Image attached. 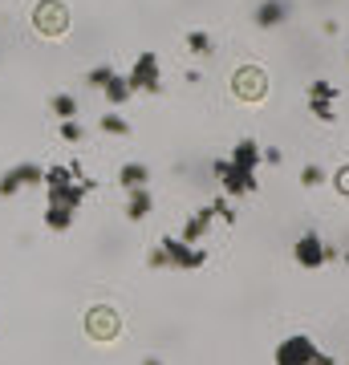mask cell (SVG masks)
I'll return each mask as SVG.
<instances>
[{
	"instance_id": "ba28073f",
	"label": "cell",
	"mask_w": 349,
	"mask_h": 365,
	"mask_svg": "<svg viewBox=\"0 0 349 365\" xmlns=\"http://www.w3.org/2000/svg\"><path fill=\"white\" fill-rule=\"evenodd\" d=\"M228 163H232L236 170H244V175H256V170L264 167V158H260V143H256V138H240V143L232 146Z\"/></svg>"
},
{
	"instance_id": "d6986e66",
	"label": "cell",
	"mask_w": 349,
	"mask_h": 365,
	"mask_svg": "<svg viewBox=\"0 0 349 365\" xmlns=\"http://www.w3.org/2000/svg\"><path fill=\"white\" fill-rule=\"evenodd\" d=\"M98 130L114 134V138H126V134H130V122H126V118H118V114H106L102 122H98Z\"/></svg>"
},
{
	"instance_id": "d4e9b609",
	"label": "cell",
	"mask_w": 349,
	"mask_h": 365,
	"mask_svg": "<svg viewBox=\"0 0 349 365\" xmlns=\"http://www.w3.org/2000/svg\"><path fill=\"white\" fill-rule=\"evenodd\" d=\"M146 268L163 272V268H167V252H163V248H151V256H146Z\"/></svg>"
},
{
	"instance_id": "5b68a950",
	"label": "cell",
	"mask_w": 349,
	"mask_h": 365,
	"mask_svg": "<svg viewBox=\"0 0 349 365\" xmlns=\"http://www.w3.org/2000/svg\"><path fill=\"white\" fill-rule=\"evenodd\" d=\"M130 90H143L151 93V98H158L163 93V69H158V53H143L138 61H134V69H130Z\"/></svg>"
},
{
	"instance_id": "9c48e42d",
	"label": "cell",
	"mask_w": 349,
	"mask_h": 365,
	"mask_svg": "<svg viewBox=\"0 0 349 365\" xmlns=\"http://www.w3.org/2000/svg\"><path fill=\"white\" fill-rule=\"evenodd\" d=\"M211 223H216V211H211V203H207V207H199V211L191 215V220L183 223L179 240H183V244H203L207 232H211Z\"/></svg>"
},
{
	"instance_id": "277c9868",
	"label": "cell",
	"mask_w": 349,
	"mask_h": 365,
	"mask_svg": "<svg viewBox=\"0 0 349 365\" xmlns=\"http://www.w3.org/2000/svg\"><path fill=\"white\" fill-rule=\"evenodd\" d=\"M313 357H317V341L309 333H293L272 349V365H313Z\"/></svg>"
},
{
	"instance_id": "8992f818",
	"label": "cell",
	"mask_w": 349,
	"mask_h": 365,
	"mask_svg": "<svg viewBox=\"0 0 349 365\" xmlns=\"http://www.w3.org/2000/svg\"><path fill=\"white\" fill-rule=\"evenodd\" d=\"M293 260H297V268H309V272H317V268H325V264L333 260V252L325 248V240L317 232H305L293 244Z\"/></svg>"
},
{
	"instance_id": "4fadbf2b",
	"label": "cell",
	"mask_w": 349,
	"mask_h": 365,
	"mask_svg": "<svg viewBox=\"0 0 349 365\" xmlns=\"http://www.w3.org/2000/svg\"><path fill=\"white\" fill-rule=\"evenodd\" d=\"M33 21H37V29H61L65 25V13H61V4H57V0H45V4H37Z\"/></svg>"
},
{
	"instance_id": "f1b7e54d",
	"label": "cell",
	"mask_w": 349,
	"mask_h": 365,
	"mask_svg": "<svg viewBox=\"0 0 349 365\" xmlns=\"http://www.w3.org/2000/svg\"><path fill=\"white\" fill-rule=\"evenodd\" d=\"M143 365H163V361H158V357H143Z\"/></svg>"
},
{
	"instance_id": "f546056e",
	"label": "cell",
	"mask_w": 349,
	"mask_h": 365,
	"mask_svg": "<svg viewBox=\"0 0 349 365\" xmlns=\"http://www.w3.org/2000/svg\"><path fill=\"white\" fill-rule=\"evenodd\" d=\"M345 264H349V252H345Z\"/></svg>"
},
{
	"instance_id": "cb8c5ba5",
	"label": "cell",
	"mask_w": 349,
	"mask_h": 365,
	"mask_svg": "<svg viewBox=\"0 0 349 365\" xmlns=\"http://www.w3.org/2000/svg\"><path fill=\"white\" fill-rule=\"evenodd\" d=\"M300 182H305V187H321V182H325V170H321V167H305V170H300Z\"/></svg>"
},
{
	"instance_id": "9a60e30c",
	"label": "cell",
	"mask_w": 349,
	"mask_h": 365,
	"mask_svg": "<svg viewBox=\"0 0 349 365\" xmlns=\"http://www.w3.org/2000/svg\"><path fill=\"white\" fill-rule=\"evenodd\" d=\"M74 220H78L74 207H49V203H45V227H49V232H69Z\"/></svg>"
},
{
	"instance_id": "44dd1931",
	"label": "cell",
	"mask_w": 349,
	"mask_h": 365,
	"mask_svg": "<svg viewBox=\"0 0 349 365\" xmlns=\"http://www.w3.org/2000/svg\"><path fill=\"white\" fill-rule=\"evenodd\" d=\"M211 211H216V215H220L228 227L236 223V207H232V199H228V195H216V199H211Z\"/></svg>"
},
{
	"instance_id": "83f0119b",
	"label": "cell",
	"mask_w": 349,
	"mask_h": 365,
	"mask_svg": "<svg viewBox=\"0 0 349 365\" xmlns=\"http://www.w3.org/2000/svg\"><path fill=\"white\" fill-rule=\"evenodd\" d=\"M313 365H337V361H333V357H329L325 349H317V357H313Z\"/></svg>"
},
{
	"instance_id": "6da1fadb",
	"label": "cell",
	"mask_w": 349,
	"mask_h": 365,
	"mask_svg": "<svg viewBox=\"0 0 349 365\" xmlns=\"http://www.w3.org/2000/svg\"><path fill=\"white\" fill-rule=\"evenodd\" d=\"M158 248L167 252V268H179V272H195L207 264V252L199 244H183L179 235H163Z\"/></svg>"
},
{
	"instance_id": "4316f807",
	"label": "cell",
	"mask_w": 349,
	"mask_h": 365,
	"mask_svg": "<svg viewBox=\"0 0 349 365\" xmlns=\"http://www.w3.org/2000/svg\"><path fill=\"white\" fill-rule=\"evenodd\" d=\"M333 187H337V195H349V167H341L333 175Z\"/></svg>"
},
{
	"instance_id": "ac0fdd59",
	"label": "cell",
	"mask_w": 349,
	"mask_h": 365,
	"mask_svg": "<svg viewBox=\"0 0 349 365\" xmlns=\"http://www.w3.org/2000/svg\"><path fill=\"white\" fill-rule=\"evenodd\" d=\"M187 49H191L195 57H211L216 45H211V37H207L203 29H191V33H187Z\"/></svg>"
},
{
	"instance_id": "e0dca14e",
	"label": "cell",
	"mask_w": 349,
	"mask_h": 365,
	"mask_svg": "<svg viewBox=\"0 0 349 365\" xmlns=\"http://www.w3.org/2000/svg\"><path fill=\"white\" fill-rule=\"evenodd\" d=\"M305 106H309V114L317 118V122H337V102H325V98H305Z\"/></svg>"
},
{
	"instance_id": "5bb4252c",
	"label": "cell",
	"mask_w": 349,
	"mask_h": 365,
	"mask_svg": "<svg viewBox=\"0 0 349 365\" xmlns=\"http://www.w3.org/2000/svg\"><path fill=\"white\" fill-rule=\"evenodd\" d=\"M102 93H106V102H110V106H126L130 98H134V90H130V81L122 78V73H114V78L106 81V86H102Z\"/></svg>"
},
{
	"instance_id": "3957f363",
	"label": "cell",
	"mask_w": 349,
	"mask_h": 365,
	"mask_svg": "<svg viewBox=\"0 0 349 365\" xmlns=\"http://www.w3.org/2000/svg\"><path fill=\"white\" fill-rule=\"evenodd\" d=\"M41 179H45V167L41 163H13V167L0 175V199L21 195L25 187H41Z\"/></svg>"
},
{
	"instance_id": "30bf717a",
	"label": "cell",
	"mask_w": 349,
	"mask_h": 365,
	"mask_svg": "<svg viewBox=\"0 0 349 365\" xmlns=\"http://www.w3.org/2000/svg\"><path fill=\"white\" fill-rule=\"evenodd\" d=\"M86 329H90V337L93 341H110V337H118V313H110V309H90L86 313Z\"/></svg>"
},
{
	"instance_id": "7a4b0ae2",
	"label": "cell",
	"mask_w": 349,
	"mask_h": 365,
	"mask_svg": "<svg viewBox=\"0 0 349 365\" xmlns=\"http://www.w3.org/2000/svg\"><path fill=\"white\" fill-rule=\"evenodd\" d=\"M211 175L220 179V187H223V195H228V199L256 195V191H260L256 175H244V170H236L232 163H228V158H216V163H211Z\"/></svg>"
},
{
	"instance_id": "52a82bcc",
	"label": "cell",
	"mask_w": 349,
	"mask_h": 365,
	"mask_svg": "<svg viewBox=\"0 0 349 365\" xmlns=\"http://www.w3.org/2000/svg\"><path fill=\"white\" fill-rule=\"evenodd\" d=\"M288 13H293V4H288V0H260L256 9H252V21H256V29L272 33V29H280L288 21Z\"/></svg>"
},
{
	"instance_id": "ffe728a7",
	"label": "cell",
	"mask_w": 349,
	"mask_h": 365,
	"mask_svg": "<svg viewBox=\"0 0 349 365\" xmlns=\"http://www.w3.org/2000/svg\"><path fill=\"white\" fill-rule=\"evenodd\" d=\"M309 98H325V102H337L341 93H337V86H333V81L317 78V81H309Z\"/></svg>"
},
{
	"instance_id": "8fae6325",
	"label": "cell",
	"mask_w": 349,
	"mask_h": 365,
	"mask_svg": "<svg viewBox=\"0 0 349 365\" xmlns=\"http://www.w3.org/2000/svg\"><path fill=\"white\" fill-rule=\"evenodd\" d=\"M151 211H155V195H151L146 187H138V191H126V220H130V223H143Z\"/></svg>"
},
{
	"instance_id": "2e32d148",
	"label": "cell",
	"mask_w": 349,
	"mask_h": 365,
	"mask_svg": "<svg viewBox=\"0 0 349 365\" xmlns=\"http://www.w3.org/2000/svg\"><path fill=\"white\" fill-rule=\"evenodd\" d=\"M49 110L57 118H78V98L74 93H53L49 98Z\"/></svg>"
},
{
	"instance_id": "484cf974",
	"label": "cell",
	"mask_w": 349,
	"mask_h": 365,
	"mask_svg": "<svg viewBox=\"0 0 349 365\" xmlns=\"http://www.w3.org/2000/svg\"><path fill=\"white\" fill-rule=\"evenodd\" d=\"M260 158H264V163H268V167H280V146H260Z\"/></svg>"
},
{
	"instance_id": "7c38bea8",
	"label": "cell",
	"mask_w": 349,
	"mask_h": 365,
	"mask_svg": "<svg viewBox=\"0 0 349 365\" xmlns=\"http://www.w3.org/2000/svg\"><path fill=\"white\" fill-rule=\"evenodd\" d=\"M118 182H122V191H138V187L151 182V167H146V163H122Z\"/></svg>"
},
{
	"instance_id": "7402d4cb",
	"label": "cell",
	"mask_w": 349,
	"mask_h": 365,
	"mask_svg": "<svg viewBox=\"0 0 349 365\" xmlns=\"http://www.w3.org/2000/svg\"><path fill=\"white\" fill-rule=\"evenodd\" d=\"M57 130H61L65 143H81V138H86V130H81L78 118H61V126H57Z\"/></svg>"
},
{
	"instance_id": "603a6c76",
	"label": "cell",
	"mask_w": 349,
	"mask_h": 365,
	"mask_svg": "<svg viewBox=\"0 0 349 365\" xmlns=\"http://www.w3.org/2000/svg\"><path fill=\"white\" fill-rule=\"evenodd\" d=\"M114 73H118L114 66H93L90 73H86V81H90L93 90H102V86H106V81H110V78H114Z\"/></svg>"
}]
</instances>
